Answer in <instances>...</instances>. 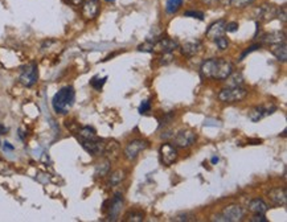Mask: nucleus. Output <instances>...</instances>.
<instances>
[{
  "label": "nucleus",
  "mask_w": 287,
  "mask_h": 222,
  "mask_svg": "<svg viewBox=\"0 0 287 222\" xmlns=\"http://www.w3.org/2000/svg\"><path fill=\"white\" fill-rule=\"evenodd\" d=\"M234 72V66L230 61L225 59H210L201 63V76L210 80L225 81Z\"/></svg>",
  "instance_id": "obj_1"
},
{
  "label": "nucleus",
  "mask_w": 287,
  "mask_h": 222,
  "mask_svg": "<svg viewBox=\"0 0 287 222\" xmlns=\"http://www.w3.org/2000/svg\"><path fill=\"white\" fill-rule=\"evenodd\" d=\"M76 100V91L73 86H65L60 89L52 100V106L57 114H66L72 109Z\"/></svg>",
  "instance_id": "obj_2"
},
{
  "label": "nucleus",
  "mask_w": 287,
  "mask_h": 222,
  "mask_svg": "<svg viewBox=\"0 0 287 222\" xmlns=\"http://www.w3.org/2000/svg\"><path fill=\"white\" fill-rule=\"evenodd\" d=\"M247 95V90L241 86H229L225 87L219 93V100L224 103H234L245 100Z\"/></svg>",
  "instance_id": "obj_3"
},
{
  "label": "nucleus",
  "mask_w": 287,
  "mask_h": 222,
  "mask_svg": "<svg viewBox=\"0 0 287 222\" xmlns=\"http://www.w3.org/2000/svg\"><path fill=\"white\" fill-rule=\"evenodd\" d=\"M19 80H20V83L25 87H32L37 82V80H39V69H37L36 63L31 62L25 65L21 69Z\"/></svg>",
  "instance_id": "obj_4"
},
{
  "label": "nucleus",
  "mask_w": 287,
  "mask_h": 222,
  "mask_svg": "<svg viewBox=\"0 0 287 222\" xmlns=\"http://www.w3.org/2000/svg\"><path fill=\"white\" fill-rule=\"evenodd\" d=\"M275 110H277V106H274L273 103L269 104H261V106H255L253 109L249 111L247 114V117L250 119L251 122H260L266 117H270L271 114L275 113Z\"/></svg>",
  "instance_id": "obj_5"
},
{
  "label": "nucleus",
  "mask_w": 287,
  "mask_h": 222,
  "mask_svg": "<svg viewBox=\"0 0 287 222\" xmlns=\"http://www.w3.org/2000/svg\"><path fill=\"white\" fill-rule=\"evenodd\" d=\"M197 134L192 130H182L173 138V144L179 148H188L196 143Z\"/></svg>",
  "instance_id": "obj_6"
},
{
  "label": "nucleus",
  "mask_w": 287,
  "mask_h": 222,
  "mask_svg": "<svg viewBox=\"0 0 287 222\" xmlns=\"http://www.w3.org/2000/svg\"><path fill=\"white\" fill-rule=\"evenodd\" d=\"M148 147V143L146 141H143V139H134L126 145V148H124V158L132 161V160H135V159L139 156L142 151H144Z\"/></svg>",
  "instance_id": "obj_7"
},
{
  "label": "nucleus",
  "mask_w": 287,
  "mask_h": 222,
  "mask_svg": "<svg viewBox=\"0 0 287 222\" xmlns=\"http://www.w3.org/2000/svg\"><path fill=\"white\" fill-rule=\"evenodd\" d=\"M81 144L83 150L89 152L93 156H101L105 151V141H101L98 138L94 139H81Z\"/></svg>",
  "instance_id": "obj_8"
},
{
  "label": "nucleus",
  "mask_w": 287,
  "mask_h": 222,
  "mask_svg": "<svg viewBox=\"0 0 287 222\" xmlns=\"http://www.w3.org/2000/svg\"><path fill=\"white\" fill-rule=\"evenodd\" d=\"M101 0H83L82 1V16L85 20H93L100 14Z\"/></svg>",
  "instance_id": "obj_9"
},
{
  "label": "nucleus",
  "mask_w": 287,
  "mask_h": 222,
  "mask_svg": "<svg viewBox=\"0 0 287 222\" xmlns=\"http://www.w3.org/2000/svg\"><path fill=\"white\" fill-rule=\"evenodd\" d=\"M224 218V222H238L244 218V210L240 205H229L224 209L221 213Z\"/></svg>",
  "instance_id": "obj_10"
},
{
  "label": "nucleus",
  "mask_w": 287,
  "mask_h": 222,
  "mask_svg": "<svg viewBox=\"0 0 287 222\" xmlns=\"http://www.w3.org/2000/svg\"><path fill=\"white\" fill-rule=\"evenodd\" d=\"M160 158H162V161H163L164 165L169 167V165H172L178 160V151L169 143H164L160 147Z\"/></svg>",
  "instance_id": "obj_11"
},
{
  "label": "nucleus",
  "mask_w": 287,
  "mask_h": 222,
  "mask_svg": "<svg viewBox=\"0 0 287 222\" xmlns=\"http://www.w3.org/2000/svg\"><path fill=\"white\" fill-rule=\"evenodd\" d=\"M270 202L274 206H285L287 202L286 188H274L269 193Z\"/></svg>",
  "instance_id": "obj_12"
},
{
  "label": "nucleus",
  "mask_w": 287,
  "mask_h": 222,
  "mask_svg": "<svg viewBox=\"0 0 287 222\" xmlns=\"http://www.w3.org/2000/svg\"><path fill=\"white\" fill-rule=\"evenodd\" d=\"M225 25H226V21L221 19V20H217L216 23L210 24L209 28L205 32V36L208 37L209 40H216L217 37L223 36L224 32H225Z\"/></svg>",
  "instance_id": "obj_13"
},
{
  "label": "nucleus",
  "mask_w": 287,
  "mask_h": 222,
  "mask_svg": "<svg viewBox=\"0 0 287 222\" xmlns=\"http://www.w3.org/2000/svg\"><path fill=\"white\" fill-rule=\"evenodd\" d=\"M201 48H203V42H201V41L191 40L187 41V42L182 46L180 52H182V55L185 56V57H193V56H196L197 53L200 52Z\"/></svg>",
  "instance_id": "obj_14"
},
{
  "label": "nucleus",
  "mask_w": 287,
  "mask_h": 222,
  "mask_svg": "<svg viewBox=\"0 0 287 222\" xmlns=\"http://www.w3.org/2000/svg\"><path fill=\"white\" fill-rule=\"evenodd\" d=\"M160 49L164 53H172L173 50L178 49L179 42L173 39H159V41L154 44V49Z\"/></svg>",
  "instance_id": "obj_15"
},
{
  "label": "nucleus",
  "mask_w": 287,
  "mask_h": 222,
  "mask_svg": "<svg viewBox=\"0 0 287 222\" xmlns=\"http://www.w3.org/2000/svg\"><path fill=\"white\" fill-rule=\"evenodd\" d=\"M123 206V197L121 193H117L115 197L111 201V205H110V214H109V220L111 221H115L118 218L121 210H122Z\"/></svg>",
  "instance_id": "obj_16"
},
{
  "label": "nucleus",
  "mask_w": 287,
  "mask_h": 222,
  "mask_svg": "<svg viewBox=\"0 0 287 222\" xmlns=\"http://www.w3.org/2000/svg\"><path fill=\"white\" fill-rule=\"evenodd\" d=\"M262 42H265V44H270V45H274V44H282V42H286V35L281 31L270 32V33H266V35L262 37Z\"/></svg>",
  "instance_id": "obj_17"
},
{
  "label": "nucleus",
  "mask_w": 287,
  "mask_h": 222,
  "mask_svg": "<svg viewBox=\"0 0 287 222\" xmlns=\"http://www.w3.org/2000/svg\"><path fill=\"white\" fill-rule=\"evenodd\" d=\"M267 209H269V206H267V204L265 202L264 200L254 199L249 202V210L254 214H265L267 212Z\"/></svg>",
  "instance_id": "obj_18"
},
{
  "label": "nucleus",
  "mask_w": 287,
  "mask_h": 222,
  "mask_svg": "<svg viewBox=\"0 0 287 222\" xmlns=\"http://www.w3.org/2000/svg\"><path fill=\"white\" fill-rule=\"evenodd\" d=\"M273 56L277 57V60H279L281 62H286L287 60V46L286 42H282V44H274L270 48Z\"/></svg>",
  "instance_id": "obj_19"
},
{
  "label": "nucleus",
  "mask_w": 287,
  "mask_h": 222,
  "mask_svg": "<svg viewBox=\"0 0 287 222\" xmlns=\"http://www.w3.org/2000/svg\"><path fill=\"white\" fill-rule=\"evenodd\" d=\"M277 12H278L277 7H274V5L270 4H265L261 7L260 16H258V18L265 20V21H269V20H271V19H274L277 16Z\"/></svg>",
  "instance_id": "obj_20"
},
{
  "label": "nucleus",
  "mask_w": 287,
  "mask_h": 222,
  "mask_svg": "<svg viewBox=\"0 0 287 222\" xmlns=\"http://www.w3.org/2000/svg\"><path fill=\"white\" fill-rule=\"evenodd\" d=\"M119 144L115 141H110L107 143H105V151H103V155H107L109 158L115 159L118 158L119 155Z\"/></svg>",
  "instance_id": "obj_21"
},
{
  "label": "nucleus",
  "mask_w": 287,
  "mask_h": 222,
  "mask_svg": "<svg viewBox=\"0 0 287 222\" xmlns=\"http://www.w3.org/2000/svg\"><path fill=\"white\" fill-rule=\"evenodd\" d=\"M124 177H126V172L122 171V169H118V171H114V172L110 175L109 179V185L110 186H115L119 185L121 182L124 180Z\"/></svg>",
  "instance_id": "obj_22"
},
{
  "label": "nucleus",
  "mask_w": 287,
  "mask_h": 222,
  "mask_svg": "<svg viewBox=\"0 0 287 222\" xmlns=\"http://www.w3.org/2000/svg\"><path fill=\"white\" fill-rule=\"evenodd\" d=\"M110 171V161L109 160H103L101 163L97 164L96 167V176L97 177H103L106 176Z\"/></svg>",
  "instance_id": "obj_23"
},
{
  "label": "nucleus",
  "mask_w": 287,
  "mask_h": 222,
  "mask_svg": "<svg viewBox=\"0 0 287 222\" xmlns=\"http://www.w3.org/2000/svg\"><path fill=\"white\" fill-rule=\"evenodd\" d=\"M78 134L81 136V139H94V138H97L96 130L90 126L81 127V128L78 130Z\"/></svg>",
  "instance_id": "obj_24"
},
{
  "label": "nucleus",
  "mask_w": 287,
  "mask_h": 222,
  "mask_svg": "<svg viewBox=\"0 0 287 222\" xmlns=\"http://www.w3.org/2000/svg\"><path fill=\"white\" fill-rule=\"evenodd\" d=\"M144 218V213L142 210H131L126 214V221L130 222H141Z\"/></svg>",
  "instance_id": "obj_25"
},
{
  "label": "nucleus",
  "mask_w": 287,
  "mask_h": 222,
  "mask_svg": "<svg viewBox=\"0 0 287 222\" xmlns=\"http://www.w3.org/2000/svg\"><path fill=\"white\" fill-rule=\"evenodd\" d=\"M183 0H167V5H165V11L168 14H175L178 12L179 8L182 7Z\"/></svg>",
  "instance_id": "obj_26"
},
{
  "label": "nucleus",
  "mask_w": 287,
  "mask_h": 222,
  "mask_svg": "<svg viewBox=\"0 0 287 222\" xmlns=\"http://www.w3.org/2000/svg\"><path fill=\"white\" fill-rule=\"evenodd\" d=\"M226 80H229V86H241L244 82V77L241 73H234L233 72Z\"/></svg>",
  "instance_id": "obj_27"
},
{
  "label": "nucleus",
  "mask_w": 287,
  "mask_h": 222,
  "mask_svg": "<svg viewBox=\"0 0 287 222\" xmlns=\"http://www.w3.org/2000/svg\"><path fill=\"white\" fill-rule=\"evenodd\" d=\"M255 0H230V4L234 7V8H246L254 3Z\"/></svg>",
  "instance_id": "obj_28"
},
{
  "label": "nucleus",
  "mask_w": 287,
  "mask_h": 222,
  "mask_svg": "<svg viewBox=\"0 0 287 222\" xmlns=\"http://www.w3.org/2000/svg\"><path fill=\"white\" fill-rule=\"evenodd\" d=\"M107 81V77H103V78H98V77H93L91 78L90 81V85L96 90H101L102 87H103V85H105V82Z\"/></svg>",
  "instance_id": "obj_29"
},
{
  "label": "nucleus",
  "mask_w": 287,
  "mask_h": 222,
  "mask_svg": "<svg viewBox=\"0 0 287 222\" xmlns=\"http://www.w3.org/2000/svg\"><path fill=\"white\" fill-rule=\"evenodd\" d=\"M216 45H217V48H219L220 50H225V49H228V46H229V40L226 39V37H224V36H220L216 39Z\"/></svg>",
  "instance_id": "obj_30"
},
{
  "label": "nucleus",
  "mask_w": 287,
  "mask_h": 222,
  "mask_svg": "<svg viewBox=\"0 0 287 222\" xmlns=\"http://www.w3.org/2000/svg\"><path fill=\"white\" fill-rule=\"evenodd\" d=\"M184 16H187V18L199 19V20H203V19H204V14L200 12V11H185V12H184Z\"/></svg>",
  "instance_id": "obj_31"
},
{
  "label": "nucleus",
  "mask_w": 287,
  "mask_h": 222,
  "mask_svg": "<svg viewBox=\"0 0 287 222\" xmlns=\"http://www.w3.org/2000/svg\"><path fill=\"white\" fill-rule=\"evenodd\" d=\"M260 48H261L260 44H254V45H251V46H249V48H246L245 52H242V55L240 56V60H238V61H242V60L245 59L246 56H247V55H250L251 52H254V50L260 49Z\"/></svg>",
  "instance_id": "obj_32"
},
{
  "label": "nucleus",
  "mask_w": 287,
  "mask_h": 222,
  "mask_svg": "<svg viewBox=\"0 0 287 222\" xmlns=\"http://www.w3.org/2000/svg\"><path fill=\"white\" fill-rule=\"evenodd\" d=\"M151 110V103L150 101H143L139 106V113L141 114H146L147 111H150Z\"/></svg>",
  "instance_id": "obj_33"
},
{
  "label": "nucleus",
  "mask_w": 287,
  "mask_h": 222,
  "mask_svg": "<svg viewBox=\"0 0 287 222\" xmlns=\"http://www.w3.org/2000/svg\"><path fill=\"white\" fill-rule=\"evenodd\" d=\"M237 29H238V23H236V21L226 23V25H225V31L226 32H236Z\"/></svg>",
  "instance_id": "obj_34"
},
{
  "label": "nucleus",
  "mask_w": 287,
  "mask_h": 222,
  "mask_svg": "<svg viewBox=\"0 0 287 222\" xmlns=\"http://www.w3.org/2000/svg\"><path fill=\"white\" fill-rule=\"evenodd\" d=\"M191 216L189 214H179L176 217L172 218V221H178V222H184V221H189L191 220Z\"/></svg>",
  "instance_id": "obj_35"
},
{
  "label": "nucleus",
  "mask_w": 287,
  "mask_h": 222,
  "mask_svg": "<svg viewBox=\"0 0 287 222\" xmlns=\"http://www.w3.org/2000/svg\"><path fill=\"white\" fill-rule=\"evenodd\" d=\"M277 16L279 18V20H282L283 23H286V7H282V9H278Z\"/></svg>",
  "instance_id": "obj_36"
},
{
  "label": "nucleus",
  "mask_w": 287,
  "mask_h": 222,
  "mask_svg": "<svg viewBox=\"0 0 287 222\" xmlns=\"http://www.w3.org/2000/svg\"><path fill=\"white\" fill-rule=\"evenodd\" d=\"M250 221L251 222H267V220H266V217H265L264 214H255Z\"/></svg>",
  "instance_id": "obj_37"
},
{
  "label": "nucleus",
  "mask_w": 287,
  "mask_h": 222,
  "mask_svg": "<svg viewBox=\"0 0 287 222\" xmlns=\"http://www.w3.org/2000/svg\"><path fill=\"white\" fill-rule=\"evenodd\" d=\"M65 1H66L68 4L80 5V4H82V1H83V0H65Z\"/></svg>",
  "instance_id": "obj_38"
},
{
  "label": "nucleus",
  "mask_w": 287,
  "mask_h": 222,
  "mask_svg": "<svg viewBox=\"0 0 287 222\" xmlns=\"http://www.w3.org/2000/svg\"><path fill=\"white\" fill-rule=\"evenodd\" d=\"M14 148H15L14 145H12V144H9L8 141H5V143H4V150H8V151H14Z\"/></svg>",
  "instance_id": "obj_39"
},
{
  "label": "nucleus",
  "mask_w": 287,
  "mask_h": 222,
  "mask_svg": "<svg viewBox=\"0 0 287 222\" xmlns=\"http://www.w3.org/2000/svg\"><path fill=\"white\" fill-rule=\"evenodd\" d=\"M5 132H7V128L0 124V135H3V134H5Z\"/></svg>",
  "instance_id": "obj_40"
},
{
  "label": "nucleus",
  "mask_w": 287,
  "mask_h": 222,
  "mask_svg": "<svg viewBox=\"0 0 287 222\" xmlns=\"http://www.w3.org/2000/svg\"><path fill=\"white\" fill-rule=\"evenodd\" d=\"M217 1H221V0H204V3H208V4H213V3H217Z\"/></svg>",
  "instance_id": "obj_41"
},
{
  "label": "nucleus",
  "mask_w": 287,
  "mask_h": 222,
  "mask_svg": "<svg viewBox=\"0 0 287 222\" xmlns=\"http://www.w3.org/2000/svg\"><path fill=\"white\" fill-rule=\"evenodd\" d=\"M212 163L213 164L219 163V158H216V156H214V158H212Z\"/></svg>",
  "instance_id": "obj_42"
},
{
  "label": "nucleus",
  "mask_w": 287,
  "mask_h": 222,
  "mask_svg": "<svg viewBox=\"0 0 287 222\" xmlns=\"http://www.w3.org/2000/svg\"><path fill=\"white\" fill-rule=\"evenodd\" d=\"M107 1H115V0H107Z\"/></svg>",
  "instance_id": "obj_43"
}]
</instances>
